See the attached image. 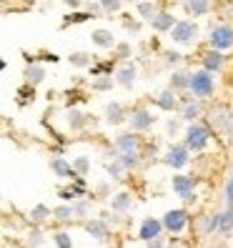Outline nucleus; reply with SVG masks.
<instances>
[{
    "mask_svg": "<svg viewBox=\"0 0 233 248\" xmlns=\"http://www.w3.org/2000/svg\"><path fill=\"white\" fill-rule=\"evenodd\" d=\"M203 121L208 123V128L213 133H231L233 130V108L231 103H223V100H216L206 108V115Z\"/></svg>",
    "mask_w": 233,
    "mask_h": 248,
    "instance_id": "obj_1",
    "label": "nucleus"
},
{
    "mask_svg": "<svg viewBox=\"0 0 233 248\" xmlns=\"http://www.w3.org/2000/svg\"><path fill=\"white\" fill-rule=\"evenodd\" d=\"M213 138V130L208 128L206 121H193V123H186L183 130V143L191 148V153H201L208 148V143Z\"/></svg>",
    "mask_w": 233,
    "mask_h": 248,
    "instance_id": "obj_2",
    "label": "nucleus"
},
{
    "mask_svg": "<svg viewBox=\"0 0 233 248\" xmlns=\"http://www.w3.org/2000/svg\"><path fill=\"white\" fill-rule=\"evenodd\" d=\"M216 73H211V70H206V68H198V70H193V76H191V95H196V98H201V100H208V98H213V93H216Z\"/></svg>",
    "mask_w": 233,
    "mask_h": 248,
    "instance_id": "obj_3",
    "label": "nucleus"
},
{
    "mask_svg": "<svg viewBox=\"0 0 233 248\" xmlns=\"http://www.w3.org/2000/svg\"><path fill=\"white\" fill-rule=\"evenodd\" d=\"M191 226H193V236H196V241H208L213 233L221 231V213H211V211H206V213L196 216L193 221H191Z\"/></svg>",
    "mask_w": 233,
    "mask_h": 248,
    "instance_id": "obj_4",
    "label": "nucleus"
},
{
    "mask_svg": "<svg viewBox=\"0 0 233 248\" xmlns=\"http://www.w3.org/2000/svg\"><path fill=\"white\" fill-rule=\"evenodd\" d=\"M208 48H216V50H231L233 48V23H216L208 28Z\"/></svg>",
    "mask_w": 233,
    "mask_h": 248,
    "instance_id": "obj_5",
    "label": "nucleus"
},
{
    "mask_svg": "<svg viewBox=\"0 0 233 248\" xmlns=\"http://www.w3.org/2000/svg\"><path fill=\"white\" fill-rule=\"evenodd\" d=\"M161 158H163V160H161L163 166H168V168H173V170H181V168H186L188 163H191V148H188L183 140H181V143H171Z\"/></svg>",
    "mask_w": 233,
    "mask_h": 248,
    "instance_id": "obj_6",
    "label": "nucleus"
},
{
    "mask_svg": "<svg viewBox=\"0 0 233 248\" xmlns=\"http://www.w3.org/2000/svg\"><path fill=\"white\" fill-rule=\"evenodd\" d=\"M171 188H173V193L183 201V206H193V203L198 201V196H196V178L193 176H183V173H178V176L171 178Z\"/></svg>",
    "mask_w": 233,
    "mask_h": 248,
    "instance_id": "obj_7",
    "label": "nucleus"
},
{
    "mask_svg": "<svg viewBox=\"0 0 233 248\" xmlns=\"http://www.w3.org/2000/svg\"><path fill=\"white\" fill-rule=\"evenodd\" d=\"M161 221L166 226V233L181 236V233L191 226V213H188L186 208H171V211H166V216L161 218Z\"/></svg>",
    "mask_w": 233,
    "mask_h": 248,
    "instance_id": "obj_8",
    "label": "nucleus"
},
{
    "mask_svg": "<svg viewBox=\"0 0 233 248\" xmlns=\"http://www.w3.org/2000/svg\"><path fill=\"white\" fill-rule=\"evenodd\" d=\"M155 121L158 118L153 115V110L148 106H136L128 115V125H130V130H136V133H148L155 125Z\"/></svg>",
    "mask_w": 233,
    "mask_h": 248,
    "instance_id": "obj_9",
    "label": "nucleus"
},
{
    "mask_svg": "<svg viewBox=\"0 0 233 248\" xmlns=\"http://www.w3.org/2000/svg\"><path fill=\"white\" fill-rule=\"evenodd\" d=\"M198 33L201 31H198L196 20H178L168 35H171V40L176 43V46H193V43L198 40Z\"/></svg>",
    "mask_w": 233,
    "mask_h": 248,
    "instance_id": "obj_10",
    "label": "nucleus"
},
{
    "mask_svg": "<svg viewBox=\"0 0 233 248\" xmlns=\"http://www.w3.org/2000/svg\"><path fill=\"white\" fill-rule=\"evenodd\" d=\"M206 103H203L201 98L196 95H181V118L186 123H193V121H203V115H206Z\"/></svg>",
    "mask_w": 233,
    "mask_h": 248,
    "instance_id": "obj_11",
    "label": "nucleus"
},
{
    "mask_svg": "<svg viewBox=\"0 0 233 248\" xmlns=\"http://www.w3.org/2000/svg\"><path fill=\"white\" fill-rule=\"evenodd\" d=\"M163 233H166V226H163L161 218H143V221H140L138 238H140L143 243L155 241V238H163Z\"/></svg>",
    "mask_w": 233,
    "mask_h": 248,
    "instance_id": "obj_12",
    "label": "nucleus"
},
{
    "mask_svg": "<svg viewBox=\"0 0 233 248\" xmlns=\"http://www.w3.org/2000/svg\"><path fill=\"white\" fill-rule=\"evenodd\" d=\"M115 148L121 153H143V138L136 130H128V133H121L115 138Z\"/></svg>",
    "mask_w": 233,
    "mask_h": 248,
    "instance_id": "obj_13",
    "label": "nucleus"
},
{
    "mask_svg": "<svg viewBox=\"0 0 233 248\" xmlns=\"http://www.w3.org/2000/svg\"><path fill=\"white\" fill-rule=\"evenodd\" d=\"M83 228H85V233H88L91 238H95L98 243H106V241L110 238V231H113L100 216H98V218H91V221H85Z\"/></svg>",
    "mask_w": 233,
    "mask_h": 248,
    "instance_id": "obj_14",
    "label": "nucleus"
},
{
    "mask_svg": "<svg viewBox=\"0 0 233 248\" xmlns=\"http://www.w3.org/2000/svg\"><path fill=\"white\" fill-rule=\"evenodd\" d=\"M201 68H206L211 73H221L226 68V55L216 48H208L201 53Z\"/></svg>",
    "mask_w": 233,
    "mask_h": 248,
    "instance_id": "obj_15",
    "label": "nucleus"
},
{
    "mask_svg": "<svg viewBox=\"0 0 233 248\" xmlns=\"http://www.w3.org/2000/svg\"><path fill=\"white\" fill-rule=\"evenodd\" d=\"M136 80H138V68H136V63H121L118 70H115V83H118L121 88L130 91V88L136 85Z\"/></svg>",
    "mask_w": 233,
    "mask_h": 248,
    "instance_id": "obj_16",
    "label": "nucleus"
},
{
    "mask_svg": "<svg viewBox=\"0 0 233 248\" xmlns=\"http://www.w3.org/2000/svg\"><path fill=\"white\" fill-rule=\"evenodd\" d=\"M130 110H125L123 103H118V100H110V103H106V110H103V118L108 125H121L128 121Z\"/></svg>",
    "mask_w": 233,
    "mask_h": 248,
    "instance_id": "obj_17",
    "label": "nucleus"
},
{
    "mask_svg": "<svg viewBox=\"0 0 233 248\" xmlns=\"http://www.w3.org/2000/svg\"><path fill=\"white\" fill-rule=\"evenodd\" d=\"M155 106L161 110H166V113H178L181 110V93L166 88V91H161L155 95Z\"/></svg>",
    "mask_w": 233,
    "mask_h": 248,
    "instance_id": "obj_18",
    "label": "nucleus"
},
{
    "mask_svg": "<svg viewBox=\"0 0 233 248\" xmlns=\"http://www.w3.org/2000/svg\"><path fill=\"white\" fill-rule=\"evenodd\" d=\"M191 76H193V70H173L171 78H168V88L176 91V93L191 91Z\"/></svg>",
    "mask_w": 233,
    "mask_h": 248,
    "instance_id": "obj_19",
    "label": "nucleus"
},
{
    "mask_svg": "<svg viewBox=\"0 0 233 248\" xmlns=\"http://www.w3.org/2000/svg\"><path fill=\"white\" fill-rule=\"evenodd\" d=\"M136 10H138V18L143 20V23H153L155 18H158V13L163 10V5L158 3V0H140V3L136 5Z\"/></svg>",
    "mask_w": 233,
    "mask_h": 248,
    "instance_id": "obj_20",
    "label": "nucleus"
},
{
    "mask_svg": "<svg viewBox=\"0 0 233 248\" xmlns=\"http://www.w3.org/2000/svg\"><path fill=\"white\" fill-rule=\"evenodd\" d=\"M50 170L55 173L58 178H76V176H78L76 168H73V163H68V160H65L61 153L50 158Z\"/></svg>",
    "mask_w": 233,
    "mask_h": 248,
    "instance_id": "obj_21",
    "label": "nucleus"
},
{
    "mask_svg": "<svg viewBox=\"0 0 233 248\" xmlns=\"http://www.w3.org/2000/svg\"><path fill=\"white\" fill-rule=\"evenodd\" d=\"M23 78H25V83H31V85H40L43 80H46V65H43L40 61H33V63H25V70H23Z\"/></svg>",
    "mask_w": 233,
    "mask_h": 248,
    "instance_id": "obj_22",
    "label": "nucleus"
},
{
    "mask_svg": "<svg viewBox=\"0 0 233 248\" xmlns=\"http://www.w3.org/2000/svg\"><path fill=\"white\" fill-rule=\"evenodd\" d=\"M176 23H178V18L173 16L171 10H166V8H163L161 13H158V18L151 23V28H153V33H171Z\"/></svg>",
    "mask_w": 233,
    "mask_h": 248,
    "instance_id": "obj_23",
    "label": "nucleus"
},
{
    "mask_svg": "<svg viewBox=\"0 0 233 248\" xmlns=\"http://www.w3.org/2000/svg\"><path fill=\"white\" fill-rule=\"evenodd\" d=\"M183 10L188 18H203L213 10V5L211 0H188V3H183Z\"/></svg>",
    "mask_w": 233,
    "mask_h": 248,
    "instance_id": "obj_24",
    "label": "nucleus"
},
{
    "mask_svg": "<svg viewBox=\"0 0 233 248\" xmlns=\"http://www.w3.org/2000/svg\"><path fill=\"white\" fill-rule=\"evenodd\" d=\"M91 40H93V46L103 48V50L115 48V38H113V33L108 31V28H95V31L91 33Z\"/></svg>",
    "mask_w": 233,
    "mask_h": 248,
    "instance_id": "obj_25",
    "label": "nucleus"
},
{
    "mask_svg": "<svg viewBox=\"0 0 233 248\" xmlns=\"http://www.w3.org/2000/svg\"><path fill=\"white\" fill-rule=\"evenodd\" d=\"M76 208H73V203H61V206H55L53 208V221H58V223H73L76 221Z\"/></svg>",
    "mask_w": 233,
    "mask_h": 248,
    "instance_id": "obj_26",
    "label": "nucleus"
},
{
    "mask_svg": "<svg viewBox=\"0 0 233 248\" xmlns=\"http://www.w3.org/2000/svg\"><path fill=\"white\" fill-rule=\"evenodd\" d=\"M110 208H113L115 213H128L130 208H133V198H130V193L121 191V193L110 196Z\"/></svg>",
    "mask_w": 233,
    "mask_h": 248,
    "instance_id": "obj_27",
    "label": "nucleus"
},
{
    "mask_svg": "<svg viewBox=\"0 0 233 248\" xmlns=\"http://www.w3.org/2000/svg\"><path fill=\"white\" fill-rule=\"evenodd\" d=\"M28 216H31V223L33 226H43V223H48L50 218H53V211L46 206V203H38V206L31 208V213H28Z\"/></svg>",
    "mask_w": 233,
    "mask_h": 248,
    "instance_id": "obj_28",
    "label": "nucleus"
},
{
    "mask_svg": "<svg viewBox=\"0 0 233 248\" xmlns=\"http://www.w3.org/2000/svg\"><path fill=\"white\" fill-rule=\"evenodd\" d=\"M88 121H91V115H85L83 110H78V108H68V125H70V130H83L85 125H88Z\"/></svg>",
    "mask_w": 233,
    "mask_h": 248,
    "instance_id": "obj_29",
    "label": "nucleus"
},
{
    "mask_svg": "<svg viewBox=\"0 0 233 248\" xmlns=\"http://www.w3.org/2000/svg\"><path fill=\"white\" fill-rule=\"evenodd\" d=\"M106 170H108L110 181H125V173H128V168L123 166V160H121V158H113V160H108Z\"/></svg>",
    "mask_w": 233,
    "mask_h": 248,
    "instance_id": "obj_30",
    "label": "nucleus"
},
{
    "mask_svg": "<svg viewBox=\"0 0 233 248\" xmlns=\"http://www.w3.org/2000/svg\"><path fill=\"white\" fill-rule=\"evenodd\" d=\"M93 16H91V13L88 10H76V13H68V16L63 18V23H61V28H63V31H65V28H70V25H80V23H88Z\"/></svg>",
    "mask_w": 233,
    "mask_h": 248,
    "instance_id": "obj_31",
    "label": "nucleus"
},
{
    "mask_svg": "<svg viewBox=\"0 0 233 248\" xmlns=\"http://www.w3.org/2000/svg\"><path fill=\"white\" fill-rule=\"evenodd\" d=\"M68 61H70L73 68H91V65L95 63V58H93L91 53L78 50V53H70V55H68Z\"/></svg>",
    "mask_w": 233,
    "mask_h": 248,
    "instance_id": "obj_32",
    "label": "nucleus"
},
{
    "mask_svg": "<svg viewBox=\"0 0 233 248\" xmlns=\"http://www.w3.org/2000/svg\"><path fill=\"white\" fill-rule=\"evenodd\" d=\"M113 85H118V83L113 80V76H98V78H93L91 88L95 93H106V91H113Z\"/></svg>",
    "mask_w": 233,
    "mask_h": 248,
    "instance_id": "obj_33",
    "label": "nucleus"
},
{
    "mask_svg": "<svg viewBox=\"0 0 233 248\" xmlns=\"http://www.w3.org/2000/svg\"><path fill=\"white\" fill-rule=\"evenodd\" d=\"M118 158L123 160V166L128 170H138L143 166V153H121Z\"/></svg>",
    "mask_w": 233,
    "mask_h": 248,
    "instance_id": "obj_34",
    "label": "nucleus"
},
{
    "mask_svg": "<svg viewBox=\"0 0 233 248\" xmlns=\"http://www.w3.org/2000/svg\"><path fill=\"white\" fill-rule=\"evenodd\" d=\"M73 208H76V216L78 218H88L91 211H93V198H78V201H73Z\"/></svg>",
    "mask_w": 233,
    "mask_h": 248,
    "instance_id": "obj_35",
    "label": "nucleus"
},
{
    "mask_svg": "<svg viewBox=\"0 0 233 248\" xmlns=\"http://www.w3.org/2000/svg\"><path fill=\"white\" fill-rule=\"evenodd\" d=\"M33 98H35V85L25 83V85H20V88H18V106H28Z\"/></svg>",
    "mask_w": 233,
    "mask_h": 248,
    "instance_id": "obj_36",
    "label": "nucleus"
},
{
    "mask_svg": "<svg viewBox=\"0 0 233 248\" xmlns=\"http://www.w3.org/2000/svg\"><path fill=\"white\" fill-rule=\"evenodd\" d=\"M223 236H228V233H233V206H226V211L221 213V231Z\"/></svg>",
    "mask_w": 233,
    "mask_h": 248,
    "instance_id": "obj_37",
    "label": "nucleus"
},
{
    "mask_svg": "<svg viewBox=\"0 0 233 248\" xmlns=\"http://www.w3.org/2000/svg\"><path fill=\"white\" fill-rule=\"evenodd\" d=\"M73 168H76L78 176H88V170H91V158H88V155L73 158Z\"/></svg>",
    "mask_w": 233,
    "mask_h": 248,
    "instance_id": "obj_38",
    "label": "nucleus"
},
{
    "mask_svg": "<svg viewBox=\"0 0 233 248\" xmlns=\"http://www.w3.org/2000/svg\"><path fill=\"white\" fill-rule=\"evenodd\" d=\"M123 3H125V0H100V5H103V10H106V16H118L121 8H123Z\"/></svg>",
    "mask_w": 233,
    "mask_h": 248,
    "instance_id": "obj_39",
    "label": "nucleus"
},
{
    "mask_svg": "<svg viewBox=\"0 0 233 248\" xmlns=\"http://www.w3.org/2000/svg\"><path fill=\"white\" fill-rule=\"evenodd\" d=\"M133 55V48H130V43H115L113 48V58H118V61H125V58Z\"/></svg>",
    "mask_w": 233,
    "mask_h": 248,
    "instance_id": "obj_40",
    "label": "nucleus"
},
{
    "mask_svg": "<svg viewBox=\"0 0 233 248\" xmlns=\"http://www.w3.org/2000/svg\"><path fill=\"white\" fill-rule=\"evenodd\" d=\"M100 218H103V221H106L113 231L121 228V223H123V221H121V213H115L113 208H110V211H103V213H100Z\"/></svg>",
    "mask_w": 233,
    "mask_h": 248,
    "instance_id": "obj_41",
    "label": "nucleus"
},
{
    "mask_svg": "<svg viewBox=\"0 0 233 248\" xmlns=\"http://www.w3.org/2000/svg\"><path fill=\"white\" fill-rule=\"evenodd\" d=\"M53 243H55L58 248H73V238L68 236L65 231H55V233H53Z\"/></svg>",
    "mask_w": 233,
    "mask_h": 248,
    "instance_id": "obj_42",
    "label": "nucleus"
},
{
    "mask_svg": "<svg viewBox=\"0 0 233 248\" xmlns=\"http://www.w3.org/2000/svg\"><path fill=\"white\" fill-rule=\"evenodd\" d=\"M223 198L228 206H233V168L228 170V176H226V186H223Z\"/></svg>",
    "mask_w": 233,
    "mask_h": 248,
    "instance_id": "obj_43",
    "label": "nucleus"
},
{
    "mask_svg": "<svg viewBox=\"0 0 233 248\" xmlns=\"http://www.w3.org/2000/svg\"><path fill=\"white\" fill-rule=\"evenodd\" d=\"M28 243H31V248H40L43 243H46V238H43V231H40L38 226L28 233Z\"/></svg>",
    "mask_w": 233,
    "mask_h": 248,
    "instance_id": "obj_44",
    "label": "nucleus"
},
{
    "mask_svg": "<svg viewBox=\"0 0 233 248\" xmlns=\"http://www.w3.org/2000/svg\"><path fill=\"white\" fill-rule=\"evenodd\" d=\"M163 63L166 65H178V63H183V55L178 53V50H163Z\"/></svg>",
    "mask_w": 233,
    "mask_h": 248,
    "instance_id": "obj_45",
    "label": "nucleus"
},
{
    "mask_svg": "<svg viewBox=\"0 0 233 248\" xmlns=\"http://www.w3.org/2000/svg\"><path fill=\"white\" fill-rule=\"evenodd\" d=\"M85 10H88L93 18H106V10H103V5H100V0H91V3H85Z\"/></svg>",
    "mask_w": 233,
    "mask_h": 248,
    "instance_id": "obj_46",
    "label": "nucleus"
},
{
    "mask_svg": "<svg viewBox=\"0 0 233 248\" xmlns=\"http://www.w3.org/2000/svg\"><path fill=\"white\" fill-rule=\"evenodd\" d=\"M130 18H133V16H123V28H125L128 33H133V35H138L143 25H140V20H130Z\"/></svg>",
    "mask_w": 233,
    "mask_h": 248,
    "instance_id": "obj_47",
    "label": "nucleus"
},
{
    "mask_svg": "<svg viewBox=\"0 0 233 248\" xmlns=\"http://www.w3.org/2000/svg\"><path fill=\"white\" fill-rule=\"evenodd\" d=\"M218 16H221V20H226V23H233V0H223Z\"/></svg>",
    "mask_w": 233,
    "mask_h": 248,
    "instance_id": "obj_48",
    "label": "nucleus"
},
{
    "mask_svg": "<svg viewBox=\"0 0 233 248\" xmlns=\"http://www.w3.org/2000/svg\"><path fill=\"white\" fill-rule=\"evenodd\" d=\"M181 121H183V118H168V121H166V130H168L171 136H176V133H178Z\"/></svg>",
    "mask_w": 233,
    "mask_h": 248,
    "instance_id": "obj_49",
    "label": "nucleus"
},
{
    "mask_svg": "<svg viewBox=\"0 0 233 248\" xmlns=\"http://www.w3.org/2000/svg\"><path fill=\"white\" fill-rule=\"evenodd\" d=\"M168 248H191V243L188 241H183V238H171V243H168Z\"/></svg>",
    "mask_w": 233,
    "mask_h": 248,
    "instance_id": "obj_50",
    "label": "nucleus"
},
{
    "mask_svg": "<svg viewBox=\"0 0 233 248\" xmlns=\"http://www.w3.org/2000/svg\"><path fill=\"white\" fill-rule=\"evenodd\" d=\"M145 248H168V243L163 238H155V241H148L145 243Z\"/></svg>",
    "mask_w": 233,
    "mask_h": 248,
    "instance_id": "obj_51",
    "label": "nucleus"
},
{
    "mask_svg": "<svg viewBox=\"0 0 233 248\" xmlns=\"http://www.w3.org/2000/svg\"><path fill=\"white\" fill-rule=\"evenodd\" d=\"M63 3L73 10H78V8H85V0H63Z\"/></svg>",
    "mask_w": 233,
    "mask_h": 248,
    "instance_id": "obj_52",
    "label": "nucleus"
},
{
    "mask_svg": "<svg viewBox=\"0 0 233 248\" xmlns=\"http://www.w3.org/2000/svg\"><path fill=\"white\" fill-rule=\"evenodd\" d=\"M108 191H110V188H108V183H100V186H98V193H103V196H106Z\"/></svg>",
    "mask_w": 233,
    "mask_h": 248,
    "instance_id": "obj_53",
    "label": "nucleus"
},
{
    "mask_svg": "<svg viewBox=\"0 0 233 248\" xmlns=\"http://www.w3.org/2000/svg\"><path fill=\"white\" fill-rule=\"evenodd\" d=\"M228 145H231V148H233V130H231V133H228Z\"/></svg>",
    "mask_w": 233,
    "mask_h": 248,
    "instance_id": "obj_54",
    "label": "nucleus"
},
{
    "mask_svg": "<svg viewBox=\"0 0 233 248\" xmlns=\"http://www.w3.org/2000/svg\"><path fill=\"white\" fill-rule=\"evenodd\" d=\"M213 248H228V246H223V243H216Z\"/></svg>",
    "mask_w": 233,
    "mask_h": 248,
    "instance_id": "obj_55",
    "label": "nucleus"
},
{
    "mask_svg": "<svg viewBox=\"0 0 233 248\" xmlns=\"http://www.w3.org/2000/svg\"><path fill=\"white\" fill-rule=\"evenodd\" d=\"M158 3H161V5H163V3H166V0H158Z\"/></svg>",
    "mask_w": 233,
    "mask_h": 248,
    "instance_id": "obj_56",
    "label": "nucleus"
},
{
    "mask_svg": "<svg viewBox=\"0 0 233 248\" xmlns=\"http://www.w3.org/2000/svg\"><path fill=\"white\" fill-rule=\"evenodd\" d=\"M178 3H188V0H178Z\"/></svg>",
    "mask_w": 233,
    "mask_h": 248,
    "instance_id": "obj_57",
    "label": "nucleus"
}]
</instances>
